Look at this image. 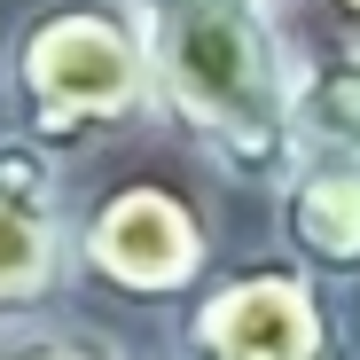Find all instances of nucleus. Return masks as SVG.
Instances as JSON below:
<instances>
[{
	"label": "nucleus",
	"mask_w": 360,
	"mask_h": 360,
	"mask_svg": "<svg viewBox=\"0 0 360 360\" xmlns=\"http://www.w3.org/2000/svg\"><path fill=\"white\" fill-rule=\"evenodd\" d=\"M63 172H71L63 157L0 126V321L79 297V243H71L79 196Z\"/></svg>",
	"instance_id": "5"
},
{
	"label": "nucleus",
	"mask_w": 360,
	"mask_h": 360,
	"mask_svg": "<svg viewBox=\"0 0 360 360\" xmlns=\"http://www.w3.org/2000/svg\"><path fill=\"white\" fill-rule=\"evenodd\" d=\"M329 16H337L345 39H360V0H329Z\"/></svg>",
	"instance_id": "9"
},
{
	"label": "nucleus",
	"mask_w": 360,
	"mask_h": 360,
	"mask_svg": "<svg viewBox=\"0 0 360 360\" xmlns=\"http://www.w3.org/2000/svg\"><path fill=\"white\" fill-rule=\"evenodd\" d=\"M165 352L180 360H352L345 297L306 274L282 243L235 251L196 290V306L165 329Z\"/></svg>",
	"instance_id": "4"
},
{
	"label": "nucleus",
	"mask_w": 360,
	"mask_h": 360,
	"mask_svg": "<svg viewBox=\"0 0 360 360\" xmlns=\"http://www.w3.org/2000/svg\"><path fill=\"white\" fill-rule=\"evenodd\" d=\"M157 117L219 188L274 196L297 165V32L282 0H134Z\"/></svg>",
	"instance_id": "1"
},
{
	"label": "nucleus",
	"mask_w": 360,
	"mask_h": 360,
	"mask_svg": "<svg viewBox=\"0 0 360 360\" xmlns=\"http://www.w3.org/2000/svg\"><path fill=\"white\" fill-rule=\"evenodd\" d=\"M79 290L110 297L126 314L180 321L196 290L219 274V212L180 172H126L79 196Z\"/></svg>",
	"instance_id": "3"
},
{
	"label": "nucleus",
	"mask_w": 360,
	"mask_h": 360,
	"mask_svg": "<svg viewBox=\"0 0 360 360\" xmlns=\"http://www.w3.org/2000/svg\"><path fill=\"white\" fill-rule=\"evenodd\" d=\"M297 157H360V39H297Z\"/></svg>",
	"instance_id": "7"
},
{
	"label": "nucleus",
	"mask_w": 360,
	"mask_h": 360,
	"mask_svg": "<svg viewBox=\"0 0 360 360\" xmlns=\"http://www.w3.org/2000/svg\"><path fill=\"white\" fill-rule=\"evenodd\" d=\"M141 360H180V352H141Z\"/></svg>",
	"instance_id": "10"
},
{
	"label": "nucleus",
	"mask_w": 360,
	"mask_h": 360,
	"mask_svg": "<svg viewBox=\"0 0 360 360\" xmlns=\"http://www.w3.org/2000/svg\"><path fill=\"white\" fill-rule=\"evenodd\" d=\"M0 126L63 165L165 126L134 0H39V8H24L0 39Z\"/></svg>",
	"instance_id": "2"
},
{
	"label": "nucleus",
	"mask_w": 360,
	"mask_h": 360,
	"mask_svg": "<svg viewBox=\"0 0 360 360\" xmlns=\"http://www.w3.org/2000/svg\"><path fill=\"white\" fill-rule=\"evenodd\" d=\"M0 360H141V352L71 306H47L24 321H0Z\"/></svg>",
	"instance_id": "8"
},
{
	"label": "nucleus",
	"mask_w": 360,
	"mask_h": 360,
	"mask_svg": "<svg viewBox=\"0 0 360 360\" xmlns=\"http://www.w3.org/2000/svg\"><path fill=\"white\" fill-rule=\"evenodd\" d=\"M274 243L337 297L360 290V157H297L274 188Z\"/></svg>",
	"instance_id": "6"
}]
</instances>
